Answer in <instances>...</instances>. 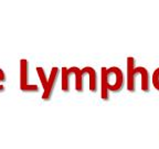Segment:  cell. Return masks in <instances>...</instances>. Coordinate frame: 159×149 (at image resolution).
<instances>
[{"label": "cell", "mask_w": 159, "mask_h": 149, "mask_svg": "<svg viewBox=\"0 0 159 149\" xmlns=\"http://www.w3.org/2000/svg\"><path fill=\"white\" fill-rule=\"evenodd\" d=\"M20 89L25 93H38L39 86L29 83V62L28 60H20Z\"/></svg>", "instance_id": "cell-2"}, {"label": "cell", "mask_w": 159, "mask_h": 149, "mask_svg": "<svg viewBox=\"0 0 159 149\" xmlns=\"http://www.w3.org/2000/svg\"><path fill=\"white\" fill-rule=\"evenodd\" d=\"M106 82L109 92L117 93L124 86V74L117 66H112L106 70Z\"/></svg>", "instance_id": "cell-1"}, {"label": "cell", "mask_w": 159, "mask_h": 149, "mask_svg": "<svg viewBox=\"0 0 159 149\" xmlns=\"http://www.w3.org/2000/svg\"><path fill=\"white\" fill-rule=\"evenodd\" d=\"M5 81H6V74L2 70L0 69V93L5 91V86L2 85V83L5 82Z\"/></svg>", "instance_id": "cell-12"}, {"label": "cell", "mask_w": 159, "mask_h": 149, "mask_svg": "<svg viewBox=\"0 0 159 149\" xmlns=\"http://www.w3.org/2000/svg\"><path fill=\"white\" fill-rule=\"evenodd\" d=\"M84 74L89 76V88L92 93H95L97 91V74L93 67L85 66L83 69Z\"/></svg>", "instance_id": "cell-7"}, {"label": "cell", "mask_w": 159, "mask_h": 149, "mask_svg": "<svg viewBox=\"0 0 159 149\" xmlns=\"http://www.w3.org/2000/svg\"><path fill=\"white\" fill-rule=\"evenodd\" d=\"M140 76V84H142V91L149 92L150 89V81H149V73L146 67L138 66L135 69V77Z\"/></svg>", "instance_id": "cell-5"}, {"label": "cell", "mask_w": 159, "mask_h": 149, "mask_svg": "<svg viewBox=\"0 0 159 149\" xmlns=\"http://www.w3.org/2000/svg\"><path fill=\"white\" fill-rule=\"evenodd\" d=\"M60 74L59 67H52L51 72H50V76L48 77V83L45 88H43V94H42V99L43 101H50L53 94V89H54L55 83L57 81V77Z\"/></svg>", "instance_id": "cell-3"}, {"label": "cell", "mask_w": 159, "mask_h": 149, "mask_svg": "<svg viewBox=\"0 0 159 149\" xmlns=\"http://www.w3.org/2000/svg\"><path fill=\"white\" fill-rule=\"evenodd\" d=\"M70 77H71V73H70L67 67H62L61 71V88L63 92H69L70 91Z\"/></svg>", "instance_id": "cell-9"}, {"label": "cell", "mask_w": 159, "mask_h": 149, "mask_svg": "<svg viewBox=\"0 0 159 149\" xmlns=\"http://www.w3.org/2000/svg\"><path fill=\"white\" fill-rule=\"evenodd\" d=\"M135 59L133 56L127 57V76H126V87L127 91L130 93H134L136 89V84H135Z\"/></svg>", "instance_id": "cell-4"}, {"label": "cell", "mask_w": 159, "mask_h": 149, "mask_svg": "<svg viewBox=\"0 0 159 149\" xmlns=\"http://www.w3.org/2000/svg\"><path fill=\"white\" fill-rule=\"evenodd\" d=\"M152 86H154L157 91H159V67H157L154 71V73H152Z\"/></svg>", "instance_id": "cell-11"}, {"label": "cell", "mask_w": 159, "mask_h": 149, "mask_svg": "<svg viewBox=\"0 0 159 149\" xmlns=\"http://www.w3.org/2000/svg\"><path fill=\"white\" fill-rule=\"evenodd\" d=\"M71 75H74L75 77V89L76 92H83V77H84V71L79 69L77 66H72L69 69Z\"/></svg>", "instance_id": "cell-6"}, {"label": "cell", "mask_w": 159, "mask_h": 149, "mask_svg": "<svg viewBox=\"0 0 159 149\" xmlns=\"http://www.w3.org/2000/svg\"><path fill=\"white\" fill-rule=\"evenodd\" d=\"M37 72H38V75H39L40 82H41V84H42L43 88H45L47 83H48V77H47V75H45L44 70H43L42 67L39 66V67H37Z\"/></svg>", "instance_id": "cell-10"}, {"label": "cell", "mask_w": 159, "mask_h": 149, "mask_svg": "<svg viewBox=\"0 0 159 149\" xmlns=\"http://www.w3.org/2000/svg\"><path fill=\"white\" fill-rule=\"evenodd\" d=\"M106 67H102V70H101V97L103 101L109 99V91L107 88L106 82Z\"/></svg>", "instance_id": "cell-8"}]
</instances>
